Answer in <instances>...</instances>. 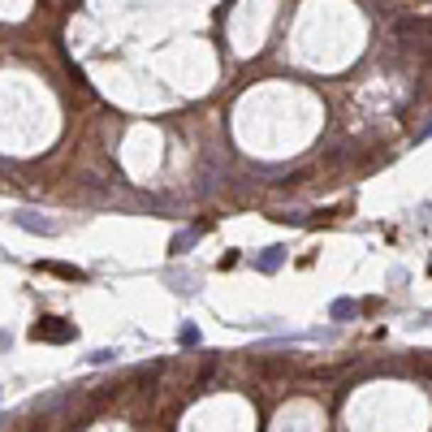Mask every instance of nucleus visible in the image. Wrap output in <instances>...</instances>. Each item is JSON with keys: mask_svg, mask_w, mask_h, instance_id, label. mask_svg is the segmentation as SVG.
Returning <instances> with one entry per match:
<instances>
[{"mask_svg": "<svg viewBox=\"0 0 432 432\" xmlns=\"http://www.w3.org/2000/svg\"><path fill=\"white\" fill-rule=\"evenodd\" d=\"M31 338L35 342H74V324L61 320V315H43V320H35Z\"/></svg>", "mask_w": 432, "mask_h": 432, "instance_id": "obj_1", "label": "nucleus"}, {"mask_svg": "<svg viewBox=\"0 0 432 432\" xmlns=\"http://www.w3.org/2000/svg\"><path fill=\"white\" fill-rule=\"evenodd\" d=\"M281 259H286V247H264L251 264H255V273H277Z\"/></svg>", "mask_w": 432, "mask_h": 432, "instance_id": "obj_2", "label": "nucleus"}, {"mask_svg": "<svg viewBox=\"0 0 432 432\" xmlns=\"http://www.w3.org/2000/svg\"><path fill=\"white\" fill-rule=\"evenodd\" d=\"M14 221H18L22 230H31V234H57V230H61L57 221H39V216H35V212H18V216H14Z\"/></svg>", "mask_w": 432, "mask_h": 432, "instance_id": "obj_3", "label": "nucleus"}, {"mask_svg": "<svg viewBox=\"0 0 432 432\" xmlns=\"http://www.w3.org/2000/svg\"><path fill=\"white\" fill-rule=\"evenodd\" d=\"M195 242H199V230H186V234H178V238L169 242V251H173V255H182V251H190Z\"/></svg>", "mask_w": 432, "mask_h": 432, "instance_id": "obj_4", "label": "nucleus"}, {"mask_svg": "<svg viewBox=\"0 0 432 432\" xmlns=\"http://www.w3.org/2000/svg\"><path fill=\"white\" fill-rule=\"evenodd\" d=\"M43 273H57V277H65V281H82V273L78 268H70V264H39Z\"/></svg>", "mask_w": 432, "mask_h": 432, "instance_id": "obj_5", "label": "nucleus"}, {"mask_svg": "<svg viewBox=\"0 0 432 432\" xmlns=\"http://www.w3.org/2000/svg\"><path fill=\"white\" fill-rule=\"evenodd\" d=\"M329 311H333V320H350V315H359V303H350V298H338Z\"/></svg>", "mask_w": 432, "mask_h": 432, "instance_id": "obj_6", "label": "nucleus"}, {"mask_svg": "<svg viewBox=\"0 0 432 432\" xmlns=\"http://www.w3.org/2000/svg\"><path fill=\"white\" fill-rule=\"evenodd\" d=\"M182 342H186V346H195V342H199V333H195V324H186V329H182Z\"/></svg>", "mask_w": 432, "mask_h": 432, "instance_id": "obj_7", "label": "nucleus"}, {"mask_svg": "<svg viewBox=\"0 0 432 432\" xmlns=\"http://www.w3.org/2000/svg\"><path fill=\"white\" fill-rule=\"evenodd\" d=\"M108 359H117V350H95L91 355V363H108Z\"/></svg>", "mask_w": 432, "mask_h": 432, "instance_id": "obj_8", "label": "nucleus"}]
</instances>
